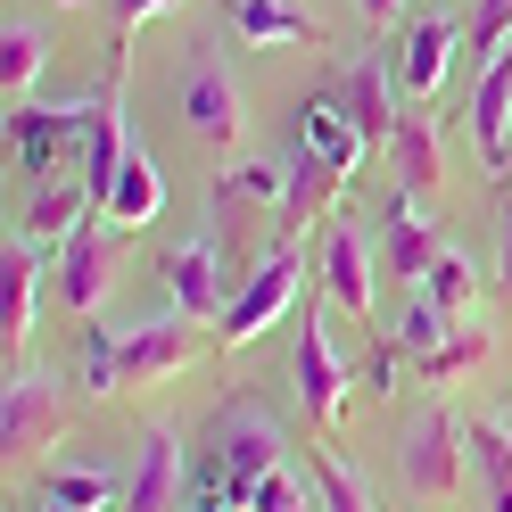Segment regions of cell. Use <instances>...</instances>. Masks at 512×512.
I'll use <instances>...</instances> for the list:
<instances>
[{
    "mask_svg": "<svg viewBox=\"0 0 512 512\" xmlns=\"http://www.w3.org/2000/svg\"><path fill=\"white\" fill-rule=\"evenodd\" d=\"M207 356V339L182 323V314H166V323H141L133 339H116L100 314L83 323V389L91 397H108L124 389V380H174L182 364H199Z\"/></svg>",
    "mask_w": 512,
    "mask_h": 512,
    "instance_id": "6da1fadb",
    "label": "cell"
},
{
    "mask_svg": "<svg viewBox=\"0 0 512 512\" xmlns=\"http://www.w3.org/2000/svg\"><path fill=\"white\" fill-rule=\"evenodd\" d=\"M397 471H405V488L430 496V504L463 496V471H471V422H463L455 405H430L422 422H405V438H397Z\"/></svg>",
    "mask_w": 512,
    "mask_h": 512,
    "instance_id": "7a4b0ae2",
    "label": "cell"
},
{
    "mask_svg": "<svg viewBox=\"0 0 512 512\" xmlns=\"http://www.w3.org/2000/svg\"><path fill=\"white\" fill-rule=\"evenodd\" d=\"M298 281H306V248L298 240H273V256L256 265L248 281H240V298H232V314L215 323V347H248V339H265L281 314L298 306Z\"/></svg>",
    "mask_w": 512,
    "mask_h": 512,
    "instance_id": "3957f363",
    "label": "cell"
},
{
    "mask_svg": "<svg viewBox=\"0 0 512 512\" xmlns=\"http://www.w3.org/2000/svg\"><path fill=\"white\" fill-rule=\"evenodd\" d=\"M67 413H75L67 380H50V372H9V397H0V446H9V471L34 463L42 446L67 430Z\"/></svg>",
    "mask_w": 512,
    "mask_h": 512,
    "instance_id": "277c9868",
    "label": "cell"
},
{
    "mask_svg": "<svg viewBox=\"0 0 512 512\" xmlns=\"http://www.w3.org/2000/svg\"><path fill=\"white\" fill-rule=\"evenodd\" d=\"M290 380H298V405H306V422L314 430H339V405H347V364H339V347H331V323L323 314H298V364H290Z\"/></svg>",
    "mask_w": 512,
    "mask_h": 512,
    "instance_id": "5b68a950",
    "label": "cell"
},
{
    "mask_svg": "<svg viewBox=\"0 0 512 512\" xmlns=\"http://www.w3.org/2000/svg\"><path fill=\"white\" fill-rule=\"evenodd\" d=\"M166 290H174V314L182 323H223L232 314V281H223V248L199 232V240H182V248H166Z\"/></svg>",
    "mask_w": 512,
    "mask_h": 512,
    "instance_id": "8992f818",
    "label": "cell"
},
{
    "mask_svg": "<svg viewBox=\"0 0 512 512\" xmlns=\"http://www.w3.org/2000/svg\"><path fill=\"white\" fill-rule=\"evenodd\" d=\"M314 273H323V298L356 323V314H372V248L347 215H323V240H314Z\"/></svg>",
    "mask_w": 512,
    "mask_h": 512,
    "instance_id": "52a82bcc",
    "label": "cell"
},
{
    "mask_svg": "<svg viewBox=\"0 0 512 512\" xmlns=\"http://www.w3.org/2000/svg\"><path fill=\"white\" fill-rule=\"evenodd\" d=\"M91 108H100V100H67V108L25 100V108H9L17 166H25V174H58V141H91Z\"/></svg>",
    "mask_w": 512,
    "mask_h": 512,
    "instance_id": "ba28073f",
    "label": "cell"
},
{
    "mask_svg": "<svg viewBox=\"0 0 512 512\" xmlns=\"http://www.w3.org/2000/svg\"><path fill=\"white\" fill-rule=\"evenodd\" d=\"M116 240H124V232H108V223H83V232L58 248V298H67V314H83V323L100 314L108 281H116V256H124Z\"/></svg>",
    "mask_w": 512,
    "mask_h": 512,
    "instance_id": "9c48e42d",
    "label": "cell"
},
{
    "mask_svg": "<svg viewBox=\"0 0 512 512\" xmlns=\"http://www.w3.org/2000/svg\"><path fill=\"white\" fill-rule=\"evenodd\" d=\"M455 50H463L455 17H413L405 42H397V91L405 100H430V91L446 83V67H455Z\"/></svg>",
    "mask_w": 512,
    "mask_h": 512,
    "instance_id": "30bf717a",
    "label": "cell"
},
{
    "mask_svg": "<svg viewBox=\"0 0 512 512\" xmlns=\"http://www.w3.org/2000/svg\"><path fill=\"white\" fill-rule=\"evenodd\" d=\"M463 124H471V149L488 157V166H512V50L479 67V83H471V108H463Z\"/></svg>",
    "mask_w": 512,
    "mask_h": 512,
    "instance_id": "8fae6325",
    "label": "cell"
},
{
    "mask_svg": "<svg viewBox=\"0 0 512 512\" xmlns=\"http://www.w3.org/2000/svg\"><path fill=\"white\" fill-rule=\"evenodd\" d=\"M182 124L199 141H215V149H232L240 141V83L215 67V58H199V67L182 75Z\"/></svg>",
    "mask_w": 512,
    "mask_h": 512,
    "instance_id": "7c38bea8",
    "label": "cell"
},
{
    "mask_svg": "<svg viewBox=\"0 0 512 512\" xmlns=\"http://www.w3.org/2000/svg\"><path fill=\"white\" fill-rule=\"evenodd\" d=\"M380 256H389V273L405 281V290H422V281H430V265L446 256L438 223L422 215V199H413V190H397V199H389V240H380Z\"/></svg>",
    "mask_w": 512,
    "mask_h": 512,
    "instance_id": "4fadbf2b",
    "label": "cell"
},
{
    "mask_svg": "<svg viewBox=\"0 0 512 512\" xmlns=\"http://www.w3.org/2000/svg\"><path fill=\"white\" fill-rule=\"evenodd\" d=\"M339 108L356 116L364 141H397V116H405V91H397V67H380V58H356L339 83Z\"/></svg>",
    "mask_w": 512,
    "mask_h": 512,
    "instance_id": "5bb4252c",
    "label": "cell"
},
{
    "mask_svg": "<svg viewBox=\"0 0 512 512\" xmlns=\"http://www.w3.org/2000/svg\"><path fill=\"white\" fill-rule=\"evenodd\" d=\"M42 256L50 248H34V240L0 248V339H9V364H17L25 331H34V306H42Z\"/></svg>",
    "mask_w": 512,
    "mask_h": 512,
    "instance_id": "9a60e30c",
    "label": "cell"
},
{
    "mask_svg": "<svg viewBox=\"0 0 512 512\" xmlns=\"http://www.w3.org/2000/svg\"><path fill=\"white\" fill-rule=\"evenodd\" d=\"M157 207H166V166H157L149 149H133L124 174H116V190H108V207H100V223L108 232H149Z\"/></svg>",
    "mask_w": 512,
    "mask_h": 512,
    "instance_id": "2e32d148",
    "label": "cell"
},
{
    "mask_svg": "<svg viewBox=\"0 0 512 512\" xmlns=\"http://www.w3.org/2000/svg\"><path fill=\"white\" fill-rule=\"evenodd\" d=\"M182 496V446L174 430H141V463L124 479V512H174Z\"/></svg>",
    "mask_w": 512,
    "mask_h": 512,
    "instance_id": "e0dca14e",
    "label": "cell"
},
{
    "mask_svg": "<svg viewBox=\"0 0 512 512\" xmlns=\"http://www.w3.org/2000/svg\"><path fill=\"white\" fill-rule=\"evenodd\" d=\"M298 133H306V157H323V166H339V174H356V157L372 149L356 133V116L339 108V91H314V100L298 108Z\"/></svg>",
    "mask_w": 512,
    "mask_h": 512,
    "instance_id": "ac0fdd59",
    "label": "cell"
},
{
    "mask_svg": "<svg viewBox=\"0 0 512 512\" xmlns=\"http://www.w3.org/2000/svg\"><path fill=\"white\" fill-rule=\"evenodd\" d=\"M42 67H50V42H42V25L9 17V25H0V100H9V108H25V100L42 91Z\"/></svg>",
    "mask_w": 512,
    "mask_h": 512,
    "instance_id": "d6986e66",
    "label": "cell"
},
{
    "mask_svg": "<svg viewBox=\"0 0 512 512\" xmlns=\"http://www.w3.org/2000/svg\"><path fill=\"white\" fill-rule=\"evenodd\" d=\"M471 471H479V512H512V430L471 422Z\"/></svg>",
    "mask_w": 512,
    "mask_h": 512,
    "instance_id": "ffe728a7",
    "label": "cell"
},
{
    "mask_svg": "<svg viewBox=\"0 0 512 512\" xmlns=\"http://www.w3.org/2000/svg\"><path fill=\"white\" fill-rule=\"evenodd\" d=\"M389 339L405 347L413 364H422V356H438V347L455 339V314H446V306H438L430 290H405V306H397V323H389Z\"/></svg>",
    "mask_w": 512,
    "mask_h": 512,
    "instance_id": "44dd1931",
    "label": "cell"
},
{
    "mask_svg": "<svg viewBox=\"0 0 512 512\" xmlns=\"http://www.w3.org/2000/svg\"><path fill=\"white\" fill-rule=\"evenodd\" d=\"M347 174L339 166H323V157H306V166H290V199H281V240H298L314 215H331V190H339Z\"/></svg>",
    "mask_w": 512,
    "mask_h": 512,
    "instance_id": "7402d4cb",
    "label": "cell"
},
{
    "mask_svg": "<svg viewBox=\"0 0 512 512\" xmlns=\"http://www.w3.org/2000/svg\"><path fill=\"white\" fill-rule=\"evenodd\" d=\"M232 25H240V42H298V50H314V42H323V25H314V17H298L290 0H240V9H232Z\"/></svg>",
    "mask_w": 512,
    "mask_h": 512,
    "instance_id": "603a6c76",
    "label": "cell"
},
{
    "mask_svg": "<svg viewBox=\"0 0 512 512\" xmlns=\"http://www.w3.org/2000/svg\"><path fill=\"white\" fill-rule=\"evenodd\" d=\"M397 166L413 182V199H430V190H438V133H430L422 100H405V116H397Z\"/></svg>",
    "mask_w": 512,
    "mask_h": 512,
    "instance_id": "cb8c5ba5",
    "label": "cell"
},
{
    "mask_svg": "<svg viewBox=\"0 0 512 512\" xmlns=\"http://www.w3.org/2000/svg\"><path fill=\"white\" fill-rule=\"evenodd\" d=\"M223 215H248V207H281L290 199V166H265V157H248V166H232L223 174Z\"/></svg>",
    "mask_w": 512,
    "mask_h": 512,
    "instance_id": "d4e9b609",
    "label": "cell"
},
{
    "mask_svg": "<svg viewBox=\"0 0 512 512\" xmlns=\"http://www.w3.org/2000/svg\"><path fill=\"white\" fill-rule=\"evenodd\" d=\"M50 504H67V512H124V488H116V471L83 463V471H50Z\"/></svg>",
    "mask_w": 512,
    "mask_h": 512,
    "instance_id": "484cf974",
    "label": "cell"
},
{
    "mask_svg": "<svg viewBox=\"0 0 512 512\" xmlns=\"http://www.w3.org/2000/svg\"><path fill=\"white\" fill-rule=\"evenodd\" d=\"M248 512H323V488H314V471H298V463H281L273 479H256V496H248Z\"/></svg>",
    "mask_w": 512,
    "mask_h": 512,
    "instance_id": "4316f807",
    "label": "cell"
},
{
    "mask_svg": "<svg viewBox=\"0 0 512 512\" xmlns=\"http://www.w3.org/2000/svg\"><path fill=\"white\" fill-rule=\"evenodd\" d=\"M479 364H488V331H463V323H455V339H446L438 356H422L413 372H422L430 389H446V380H463V372H479Z\"/></svg>",
    "mask_w": 512,
    "mask_h": 512,
    "instance_id": "83f0119b",
    "label": "cell"
},
{
    "mask_svg": "<svg viewBox=\"0 0 512 512\" xmlns=\"http://www.w3.org/2000/svg\"><path fill=\"white\" fill-rule=\"evenodd\" d=\"M463 50H471V67H488V58L512 50V0H479L471 25H463Z\"/></svg>",
    "mask_w": 512,
    "mask_h": 512,
    "instance_id": "f1b7e54d",
    "label": "cell"
},
{
    "mask_svg": "<svg viewBox=\"0 0 512 512\" xmlns=\"http://www.w3.org/2000/svg\"><path fill=\"white\" fill-rule=\"evenodd\" d=\"M422 290H430L446 314H463V306L479 298V273H471V256H463V248H446L438 265H430V281H422Z\"/></svg>",
    "mask_w": 512,
    "mask_h": 512,
    "instance_id": "f546056e",
    "label": "cell"
},
{
    "mask_svg": "<svg viewBox=\"0 0 512 512\" xmlns=\"http://www.w3.org/2000/svg\"><path fill=\"white\" fill-rule=\"evenodd\" d=\"M306 471H314V488H323V512H372V496H364V479L347 471L339 455H314Z\"/></svg>",
    "mask_w": 512,
    "mask_h": 512,
    "instance_id": "4dcf8cb0",
    "label": "cell"
},
{
    "mask_svg": "<svg viewBox=\"0 0 512 512\" xmlns=\"http://www.w3.org/2000/svg\"><path fill=\"white\" fill-rule=\"evenodd\" d=\"M166 9H182V0H116V42H133L149 17H166Z\"/></svg>",
    "mask_w": 512,
    "mask_h": 512,
    "instance_id": "1f68e13d",
    "label": "cell"
},
{
    "mask_svg": "<svg viewBox=\"0 0 512 512\" xmlns=\"http://www.w3.org/2000/svg\"><path fill=\"white\" fill-rule=\"evenodd\" d=\"M496 290H504V306H512V199H504V265H496Z\"/></svg>",
    "mask_w": 512,
    "mask_h": 512,
    "instance_id": "d6a6232c",
    "label": "cell"
},
{
    "mask_svg": "<svg viewBox=\"0 0 512 512\" xmlns=\"http://www.w3.org/2000/svg\"><path fill=\"white\" fill-rule=\"evenodd\" d=\"M356 9H364V25H397V9H405V0H356Z\"/></svg>",
    "mask_w": 512,
    "mask_h": 512,
    "instance_id": "836d02e7",
    "label": "cell"
},
{
    "mask_svg": "<svg viewBox=\"0 0 512 512\" xmlns=\"http://www.w3.org/2000/svg\"><path fill=\"white\" fill-rule=\"evenodd\" d=\"M58 9H83V0H58Z\"/></svg>",
    "mask_w": 512,
    "mask_h": 512,
    "instance_id": "e575fe53",
    "label": "cell"
},
{
    "mask_svg": "<svg viewBox=\"0 0 512 512\" xmlns=\"http://www.w3.org/2000/svg\"><path fill=\"white\" fill-rule=\"evenodd\" d=\"M42 512H67V504H42Z\"/></svg>",
    "mask_w": 512,
    "mask_h": 512,
    "instance_id": "d590c367",
    "label": "cell"
}]
</instances>
